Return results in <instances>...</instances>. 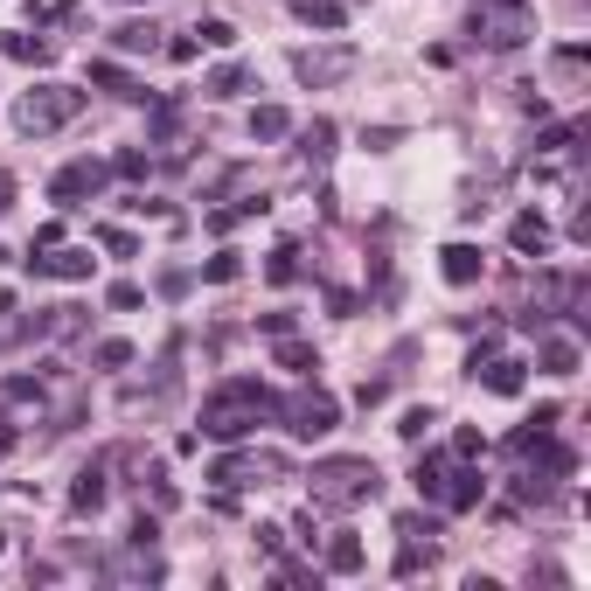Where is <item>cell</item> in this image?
<instances>
[{
  "label": "cell",
  "instance_id": "6da1fadb",
  "mask_svg": "<svg viewBox=\"0 0 591 591\" xmlns=\"http://www.w3.org/2000/svg\"><path fill=\"white\" fill-rule=\"evenodd\" d=\"M258 410H271V390H265V383H251V376H243V383H223V390L202 403V431L230 445V438H243V431L258 425Z\"/></svg>",
  "mask_w": 591,
  "mask_h": 591
},
{
  "label": "cell",
  "instance_id": "7a4b0ae2",
  "mask_svg": "<svg viewBox=\"0 0 591 591\" xmlns=\"http://www.w3.org/2000/svg\"><path fill=\"white\" fill-rule=\"evenodd\" d=\"M376 466L369 459H327L313 466V508H355V501H376Z\"/></svg>",
  "mask_w": 591,
  "mask_h": 591
},
{
  "label": "cell",
  "instance_id": "3957f363",
  "mask_svg": "<svg viewBox=\"0 0 591 591\" xmlns=\"http://www.w3.org/2000/svg\"><path fill=\"white\" fill-rule=\"evenodd\" d=\"M473 35L487 49H515V42L536 35V14H529V0H481L473 7Z\"/></svg>",
  "mask_w": 591,
  "mask_h": 591
},
{
  "label": "cell",
  "instance_id": "277c9868",
  "mask_svg": "<svg viewBox=\"0 0 591 591\" xmlns=\"http://www.w3.org/2000/svg\"><path fill=\"white\" fill-rule=\"evenodd\" d=\"M70 111H77V91H63V84H35L22 105H14V126H22V133H56Z\"/></svg>",
  "mask_w": 591,
  "mask_h": 591
},
{
  "label": "cell",
  "instance_id": "5b68a950",
  "mask_svg": "<svg viewBox=\"0 0 591 591\" xmlns=\"http://www.w3.org/2000/svg\"><path fill=\"white\" fill-rule=\"evenodd\" d=\"M334 418H341V403L327 397L321 383L286 397V431H293V438H327V431H334Z\"/></svg>",
  "mask_w": 591,
  "mask_h": 591
},
{
  "label": "cell",
  "instance_id": "8992f818",
  "mask_svg": "<svg viewBox=\"0 0 591 591\" xmlns=\"http://www.w3.org/2000/svg\"><path fill=\"white\" fill-rule=\"evenodd\" d=\"M98 189H105V167H98V161H70V167L49 181V195L63 202V209H77L84 195H98Z\"/></svg>",
  "mask_w": 591,
  "mask_h": 591
},
{
  "label": "cell",
  "instance_id": "52a82bcc",
  "mask_svg": "<svg viewBox=\"0 0 591 591\" xmlns=\"http://www.w3.org/2000/svg\"><path fill=\"white\" fill-rule=\"evenodd\" d=\"M293 70H299V84H334L355 70V49H299Z\"/></svg>",
  "mask_w": 591,
  "mask_h": 591
},
{
  "label": "cell",
  "instance_id": "ba28073f",
  "mask_svg": "<svg viewBox=\"0 0 591 591\" xmlns=\"http://www.w3.org/2000/svg\"><path fill=\"white\" fill-rule=\"evenodd\" d=\"M481 271H487V258L473 243H445V278H453V286H473Z\"/></svg>",
  "mask_w": 591,
  "mask_h": 591
},
{
  "label": "cell",
  "instance_id": "9c48e42d",
  "mask_svg": "<svg viewBox=\"0 0 591 591\" xmlns=\"http://www.w3.org/2000/svg\"><path fill=\"white\" fill-rule=\"evenodd\" d=\"M327 570H334V578H355V570H362V536H355V529H341V536L327 542Z\"/></svg>",
  "mask_w": 591,
  "mask_h": 591
},
{
  "label": "cell",
  "instance_id": "30bf717a",
  "mask_svg": "<svg viewBox=\"0 0 591 591\" xmlns=\"http://www.w3.org/2000/svg\"><path fill=\"white\" fill-rule=\"evenodd\" d=\"M438 501H445V508H481V473H466V466H459V473H445Z\"/></svg>",
  "mask_w": 591,
  "mask_h": 591
},
{
  "label": "cell",
  "instance_id": "8fae6325",
  "mask_svg": "<svg viewBox=\"0 0 591 591\" xmlns=\"http://www.w3.org/2000/svg\"><path fill=\"white\" fill-rule=\"evenodd\" d=\"M70 508L91 515V508H105V466H84L77 487H70Z\"/></svg>",
  "mask_w": 591,
  "mask_h": 591
},
{
  "label": "cell",
  "instance_id": "7c38bea8",
  "mask_svg": "<svg viewBox=\"0 0 591 591\" xmlns=\"http://www.w3.org/2000/svg\"><path fill=\"white\" fill-rule=\"evenodd\" d=\"M42 278H91V258L84 251H56V258H28Z\"/></svg>",
  "mask_w": 591,
  "mask_h": 591
},
{
  "label": "cell",
  "instance_id": "4fadbf2b",
  "mask_svg": "<svg viewBox=\"0 0 591 591\" xmlns=\"http://www.w3.org/2000/svg\"><path fill=\"white\" fill-rule=\"evenodd\" d=\"M278 369H293V376H313V369H321V355L306 348V341H293V334H278Z\"/></svg>",
  "mask_w": 591,
  "mask_h": 591
},
{
  "label": "cell",
  "instance_id": "5bb4252c",
  "mask_svg": "<svg viewBox=\"0 0 591 591\" xmlns=\"http://www.w3.org/2000/svg\"><path fill=\"white\" fill-rule=\"evenodd\" d=\"M515 251H550V223H542V216H515Z\"/></svg>",
  "mask_w": 591,
  "mask_h": 591
},
{
  "label": "cell",
  "instance_id": "9a60e30c",
  "mask_svg": "<svg viewBox=\"0 0 591 591\" xmlns=\"http://www.w3.org/2000/svg\"><path fill=\"white\" fill-rule=\"evenodd\" d=\"M542 362H550V376H578V362H585V355H578V341H570V334H557V341L542 348Z\"/></svg>",
  "mask_w": 591,
  "mask_h": 591
},
{
  "label": "cell",
  "instance_id": "2e32d148",
  "mask_svg": "<svg viewBox=\"0 0 591 591\" xmlns=\"http://www.w3.org/2000/svg\"><path fill=\"white\" fill-rule=\"evenodd\" d=\"M299 154H306V161H327V154H334V126H327V119H313V126L299 133Z\"/></svg>",
  "mask_w": 591,
  "mask_h": 591
},
{
  "label": "cell",
  "instance_id": "e0dca14e",
  "mask_svg": "<svg viewBox=\"0 0 591 591\" xmlns=\"http://www.w3.org/2000/svg\"><path fill=\"white\" fill-rule=\"evenodd\" d=\"M111 42H119L126 56H154V22H126L119 35H111Z\"/></svg>",
  "mask_w": 591,
  "mask_h": 591
},
{
  "label": "cell",
  "instance_id": "ac0fdd59",
  "mask_svg": "<svg viewBox=\"0 0 591 591\" xmlns=\"http://www.w3.org/2000/svg\"><path fill=\"white\" fill-rule=\"evenodd\" d=\"M265 278H271V286H293V278H299V251H293V243H278V251H271Z\"/></svg>",
  "mask_w": 591,
  "mask_h": 591
},
{
  "label": "cell",
  "instance_id": "d6986e66",
  "mask_svg": "<svg viewBox=\"0 0 591 591\" xmlns=\"http://www.w3.org/2000/svg\"><path fill=\"white\" fill-rule=\"evenodd\" d=\"M0 56H14V63H49V42H35V35H7Z\"/></svg>",
  "mask_w": 591,
  "mask_h": 591
},
{
  "label": "cell",
  "instance_id": "ffe728a7",
  "mask_svg": "<svg viewBox=\"0 0 591 591\" xmlns=\"http://www.w3.org/2000/svg\"><path fill=\"white\" fill-rule=\"evenodd\" d=\"M286 126H293V119H286L278 105H258V111H251V133H258V139H286Z\"/></svg>",
  "mask_w": 591,
  "mask_h": 591
},
{
  "label": "cell",
  "instance_id": "44dd1931",
  "mask_svg": "<svg viewBox=\"0 0 591 591\" xmlns=\"http://www.w3.org/2000/svg\"><path fill=\"white\" fill-rule=\"evenodd\" d=\"M487 390H494V397H515V390H522V362H494V369H487Z\"/></svg>",
  "mask_w": 591,
  "mask_h": 591
},
{
  "label": "cell",
  "instance_id": "7402d4cb",
  "mask_svg": "<svg viewBox=\"0 0 591 591\" xmlns=\"http://www.w3.org/2000/svg\"><path fill=\"white\" fill-rule=\"evenodd\" d=\"M237 251H216V258H209V265H202V278H209V286H230V278H237Z\"/></svg>",
  "mask_w": 591,
  "mask_h": 591
},
{
  "label": "cell",
  "instance_id": "603a6c76",
  "mask_svg": "<svg viewBox=\"0 0 591 591\" xmlns=\"http://www.w3.org/2000/svg\"><path fill=\"white\" fill-rule=\"evenodd\" d=\"M299 14H306V22H321V28H341V7H334V0H293Z\"/></svg>",
  "mask_w": 591,
  "mask_h": 591
},
{
  "label": "cell",
  "instance_id": "cb8c5ba5",
  "mask_svg": "<svg viewBox=\"0 0 591 591\" xmlns=\"http://www.w3.org/2000/svg\"><path fill=\"white\" fill-rule=\"evenodd\" d=\"M431 425H438V418H431L425 403H410V410H403V425H397V431H403V438H410V445H418V438H425Z\"/></svg>",
  "mask_w": 591,
  "mask_h": 591
},
{
  "label": "cell",
  "instance_id": "d4e9b609",
  "mask_svg": "<svg viewBox=\"0 0 591 591\" xmlns=\"http://www.w3.org/2000/svg\"><path fill=\"white\" fill-rule=\"evenodd\" d=\"M410 481H418V494H425V501H438L445 473H438V459H418V473H410Z\"/></svg>",
  "mask_w": 591,
  "mask_h": 591
},
{
  "label": "cell",
  "instance_id": "484cf974",
  "mask_svg": "<svg viewBox=\"0 0 591 591\" xmlns=\"http://www.w3.org/2000/svg\"><path fill=\"white\" fill-rule=\"evenodd\" d=\"M237 91H243V70H237V63H223V70L209 77V98H237Z\"/></svg>",
  "mask_w": 591,
  "mask_h": 591
},
{
  "label": "cell",
  "instance_id": "4316f807",
  "mask_svg": "<svg viewBox=\"0 0 591 591\" xmlns=\"http://www.w3.org/2000/svg\"><path fill=\"white\" fill-rule=\"evenodd\" d=\"M202 42H209V49H230V42H237V28H230V22H202Z\"/></svg>",
  "mask_w": 591,
  "mask_h": 591
},
{
  "label": "cell",
  "instance_id": "83f0119b",
  "mask_svg": "<svg viewBox=\"0 0 591 591\" xmlns=\"http://www.w3.org/2000/svg\"><path fill=\"white\" fill-rule=\"evenodd\" d=\"M98 362H105V369H126V362H133V341H105V348H98Z\"/></svg>",
  "mask_w": 591,
  "mask_h": 591
},
{
  "label": "cell",
  "instance_id": "f1b7e54d",
  "mask_svg": "<svg viewBox=\"0 0 591 591\" xmlns=\"http://www.w3.org/2000/svg\"><path fill=\"white\" fill-rule=\"evenodd\" d=\"M91 77L105 84V91H126V70H119V63H91Z\"/></svg>",
  "mask_w": 591,
  "mask_h": 591
},
{
  "label": "cell",
  "instance_id": "f546056e",
  "mask_svg": "<svg viewBox=\"0 0 591 591\" xmlns=\"http://www.w3.org/2000/svg\"><path fill=\"white\" fill-rule=\"evenodd\" d=\"M105 251H119V258H133V251H139V237H133V230H105Z\"/></svg>",
  "mask_w": 591,
  "mask_h": 591
},
{
  "label": "cell",
  "instance_id": "4dcf8cb0",
  "mask_svg": "<svg viewBox=\"0 0 591 591\" xmlns=\"http://www.w3.org/2000/svg\"><path fill=\"white\" fill-rule=\"evenodd\" d=\"M7 453H14V431H7V425H0V459H7Z\"/></svg>",
  "mask_w": 591,
  "mask_h": 591
},
{
  "label": "cell",
  "instance_id": "1f68e13d",
  "mask_svg": "<svg viewBox=\"0 0 591 591\" xmlns=\"http://www.w3.org/2000/svg\"><path fill=\"white\" fill-rule=\"evenodd\" d=\"M7 195H14V181H7V174H0V209H7Z\"/></svg>",
  "mask_w": 591,
  "mask_h": 591
}]
</instances>
